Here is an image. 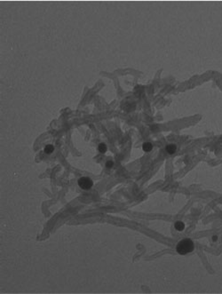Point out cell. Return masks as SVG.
Here are the masks:
<instances>
[{
	"instance_id": "3957f363",
	"label": "cell",
	"mask_w": 222,
	"mask_h": 294,
	"mask_svg": "<svg viewBox=\"0 0 222 294\" xmlns=\"http://www.w3.org/2000/svg\"><path fill=\"white\" fill-rule=\"evenodd\" d=\"M165 149H166L167 152L169 153V154H173V153H175V151H176V149H177V147H176V145H175V144H169V145H167V146H166Z\"/></svg>"
},
{
	"instance_id": "9c48e42d",
	"label": "cell",
	"mask_w": 222,
	"mask_h": 294,
	"mask_svg": "<svg viewBox=\"0 0 222 294\" xmlns=\"http://www.w3.org/2000/svg\"><path fill=\"white\" fill-rule=\"evenodd\" d=\"M212 239H213V241H216V240H217V236H213Z\"/></svg>"
},
{
	"instance_id": "7a4b0ae2",
	"label": "cell",
	"mask_w": 222,
	"mask_h": 294,
	"mask_svg": "<svg viewBox=\"0 0 222 294\" xmlns=\"http://www.w3.org/2000/svg\"><path fill=\"white\" fill-rule=\"evenodd\" d=\"M78 185L81 189H85V190H87V189H90L91 187H93V182L90 178H87V177H82V178L79 179Z\"/></svg>"
},
{
	"instance_id": "6da1fadb",
	"label": "cell",
	"mask_w": 222,
	"mask_h": 294,
	"mask_svg": "<svg viewBox=\"0 0 222 294\" xmlns=\"http://www.w3.org/2000/svg\"><path fill=\"white\" fill-rule=\"evenodd\" d=\"M194 243L190 239H183L181 240L176 247V251L179 254L186 255L187 253H190L194 251Z\"/></svg>"
},
{
	"instance_id": "277c9868",
	"label": "cell",
	"mask_w": 222,
	"mask_h": 294,
	"mask_svg": "<svg viewBox=\"0 0 222 294\" xmlns=\"http://www.w3.org/2000/svg\"><path fill=\"white\" fill-rule=\"evenodd\" d=\"M174 227L175 228H176V230H178V231H182V230H184L185 228V224L183 223L182 221H176L174 224Z\"/></svg>"
},
{
	"instance_id": "8992f818",
	"label": "cell",
	"mask_w": 222,
	"mask_h": 294,
	"mask_svg": "<svg viewBox=\"0 0 222 294\" xmlns=\"http://www.w3.org/2000/svg\"><path fill=\"white\" fill-rule=\"evenodd\" d=\"M44 153H46V154H51V153L53 152L54 148H53V146H52V145L48 144V145H46V146L44 147Z\"/></svg>"
},
{
	"instance_id": "52a82bcc",
	"label": "cell",
	"mask_w": 222,
	"mask_h": 294,
	"mask_svg": "<svg viewBox=\"0 0 222 294\" xmlns=\"http://www.w3.org/2000/svg\"><path fill=\"white\" fill-rule=\"evenodd\" d=\"M98 148H99V151L101 153H105L106 151H107V146H106V144H104V143L99 144V147H98Z\"/></svg>"
},
{
	"instance_id": "5b68a950",
	"label": "cell",
	"mask_w": 222,
	"mask_h": 294,
	"mask_svg": "<svg viewBox=\"0 0 222 294\" xmlns=\"http://www.w3.org/2000/svg\"><path fill=\"white\" fill-rule=\"evenodd\" d=\"M142 148L145 152H149V151L152 150L153 148V145L150 143V142H145L143 145H142Z\"/></svg>"
},
{
	"instance_id": "ba28073f",
	"label": "cell",
	"mask_w": 222,
	"mask_h": 294,
	"mask_svg": "<svg viewBox=\"0 0 222 294\" xmlns=\"http://www.w3.org/2000/svg\"><path fill=\"white\" fill-rule=\"evenodd\" d=\"M106 166H107L108 168H111V167L113 166V162H111V161H109V162H107V164H106Z\"/></svg>"
}]
</instances>
